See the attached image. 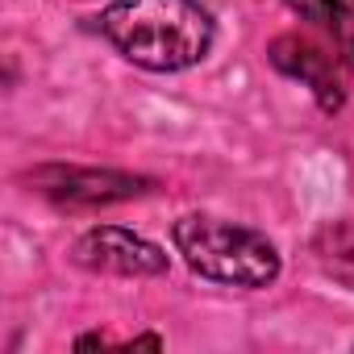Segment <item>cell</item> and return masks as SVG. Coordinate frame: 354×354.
I'll return each instance as SVG.
<instances>
[{"label":"cell","mask_w":354,"mask_h":354,"mask_svg":"<svg viewBox=\"0 0 354 354\" xmlns=\"http://www.w3.org/2000/svg\"><path fill=\"white\" fill-rule=\"evenodd\" d=\"M71 263L92 271V275H113V279H154L167 275L171 259L162 246L150 238L121 230V225H92L71 242Z\"/></svg>","instance_id":"3"},{"label":"cell","mask_w":354,"mask_h":354,"mask_svg":"<svg viewBox=\"0 0 354 354\" xmlns=\"http://www.w3.org/2000/svg\"><path fill=\"white\" fill-rule=\"evenodd\" d=\"M171 242H175V254L201 279H213L225 288L259 292V288H271L283 271V259L267 234L225 217L188 213L171 225Z\"/></svg>","instance_id":"2"},{"label":"cell","mask_w":354,"mask_h":354,"mask_svg":"<svg viewBox=\"0 0 354 354\" xmlns=\"http://www.w3.org/2000/svg\"><path fill=\"white\" fill-rule=\"evenodd\" d=\"M100 34L133 67L171 75L209 59L217 21L201 0H113Z\"/></svg>","instance_id":"1"},{"label":"cell","mask_w":354,"mask_h":354,"mask_svg":"<svg viewBox=\"0 0 354 354\" xmlns=\"http://www.w3.org/2000/svg\"><path fill=\"white\" fill-rule=\"evenodd\" d=\"M34 192L63 209H100L117 201H133L150 188V180L129 171H96V167H46L30 175Z\"/></svg>","instance_id":"5"},{"label":"cell","mask_w":354,"mask_h":354,"mask_svg":"<svg viewBox=\"0 0 354 354\" xmlns=\"http://www.w3.org/2000/svg\"><path fill=\"white\" fill-rule=\"evenodd\" d=\"M267 59H271L275 71L300 80L325 113H342V104H346V80L354 71L346 67V59L333 46L313 42L308 34H279L267 46Z\"/></svg>","instance_id":"4"},{"label":"cell","mask_w":354,"mask_h":354,"mask_svg":"<svg viewBox=\"0 0 354 354\" xmlns=\"http://www.w3.org/2000/svg\"><path fill=\"white\" fill-rule=\"evenodd\" d=\"M313 254H317V263H321L329 275L354 283V217L321 225V230L313 234Z\"/></svg>","instance_id":"7"},{"label":"cell","mask_w":354,"mask_h":354,"mask_svg":"<svg viewBox=\"0 0 354 354\" xmlns=\"http://www.w3.org/2000/svg\"><path fill=\"white\" fill-rule=\"evenodd\" d=\"M283 5L317 34H325V42L354 71V0H283Z\"/></svg>","instance_id":"6"}]
</instances>
